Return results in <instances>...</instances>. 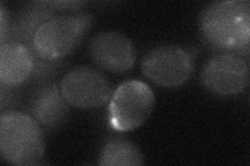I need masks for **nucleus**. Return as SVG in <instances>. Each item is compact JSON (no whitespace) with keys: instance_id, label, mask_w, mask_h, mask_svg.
Masks as SVG:
<instances>
[{"instance_id":"1","label":"nucleus","mask_w":250,"mask_h":166,"mask_svg":"<svg viewBox=\"0 0 250 166\" xmlns=\"http://www.w3.org/2000/svg\"><path fill=\"white\" fill-rule=\"evenodd\" d=\"M199 31L212 48L222 53L248 55L250 43V3L228 0L208 3L199 15Z\"/></svg>"},{"instance_id":"2","label":"nucleus","mask_w":250,"mask_h":166,"mask_svg":"<svg viewBox=\"0 0 250 166\" xmlns=\"http://www.w3.org/2000/svg\"><path fill=\"white\" fill-rule=\"evenodd\" d=\"M0 154L13 165H37L45 154V138L41 125L20 111H3L0 116Z\"/></svg>"},{"instance_id":"3","label":"nucleus","mask_w":250,"mask_h":166,"mask_svg":"<svg viewBox=\"0 0 250 166\" xmlns=\"http://www.w3.org/2000/svg\"><path fill=\"white\" fill-rule=\"evenodd\" d=\"M93 22V15L87 12L58 16L38 30L34 50L45 59H64L82 44L92 28Z\"/></svg>"},{"instance_id":"4","label":"nucleus","mask_w":250,"mask_h":166,"mask_svg":"<svg viewBox=\"0 0 250 166\" xmlns=\"http://www.w3.org/2000/svg\"><path fill=\"white\" fill-rule=\"evenodd\" d=\"M154 105L155 97L149 85L140 80L125 81L109 100V125L118 132L135 130L149 118Z\"/></svg>"},{"instance_id":"5","label":"nucleus","mask_w":250,"mask_h":166,"mask_svg":"<svg viewBox=\"0 0 250 166\" xmlns=\"http://www.w3.org/2000/svg\"><path fill=\"white\" fill-rule=\"evenodd\" d=\"M195 54L176 45L154 47L142 58L141 69L149 80L163 88L174 89L185 84L194 72Z\"/></svg>"},{"instance_id":"6","label":"nucleus","mask_w":250,"mask_h":166,"mask_svg":"<svg viewBox=\"0 0 250 166\" xmlns=\"http://www.w3.org/2000/svg\"><path fill=\"white\" fill-rule=\"evenodd\" d=\"M60 89L70 106L83 110L103 107L114 92L106 76L88 66L70 70L62 77Z\"/></svg>"},{"instance_id":"7","label":"nucleus","mask_w":250,"mask_h":166,"mask_svg":"<svg viewBox=\"0 0 250 166\" xmlns=\"http://www.w3.org/2000/svg\"><path fill=\"white\" fill-rule=\"evenodd\" d=\"M250 80L248 61L234 53H220L209 58L201 72L205 88L218 96L230 97L245 92Z\"/></svg>"},{"instance_id":"8","label":"nucleus","mask_w":250,"mask_h":166,"mask_svg":"<svg viewBox=\"0 0 250 166\" xmlns=\"http://www.w3.org/2000/svg\"><path fill=\"white\" fill-rule=\"evenodd\" d=\"M88 52L94 65L113 74H121L134 68L137 49L131 39L119 31H101L89 42Z\"/></svg>"},{"instance_id":"9","label":"nucleus","mask_w":250,"mask_h":166,"mask_svg":"<svg viewBox=\"0 0 250 166\" xmlns=\"http://www.w3.org/2000/svg\"><path fill=\"white\" fill-rule=\"evenodd\" d=\"M70 107L60 86L54 82H47L34 92L29 103V113L41 127L53 130L66 122Z\"/></svg>"},{"instance_id":"10","label":"nucleus","mask_w":250,"mask_h":166,"mask_svg":"<svg viewBox=\"0 0 250 166\" xmlns=\"http://www.w3.org/2000/svg\"><path fill=\"white\" fill-rule=\"evenodd\" d=\"M35 67V50L17 42L0 44V82L17 89L31 78Z\"/></svg>"},{"instance_id":"11","label":"nucleus","mask_w":250,"mask_h":166,"mask_svg":"<svg viewBox=\"0 0 250 166\" xmlns=\"http://www.w3.org/2000/svg\"><path fill=\"white\" fill-rule=\"evenodd\" d=\"M59 13L47 6L42 1L31 3L29 6L12 19L11 25L5 36L0 39V44L17 42L34 50L35 37L40 27L46 22L58 17Z\"/></svg>"},{"instance_id":"12","label":"nucleus","mask_w":250,"mask_h":166,"mask_svg":"<svg viewBox=\"0 0 250 166\" xmlns=\"http://www.w3.org/2000/svg\"><path fill=\"white\" fill-rule=\"evenodd\" d=\"M145 158L134 142L122 137L109 139L98 156L100 166L143 165Z\"/></svg>"},{"instance_id":"13","label":"nucleus","mask_w":250,"mask_h":166,"mask_svg":"<svg viewBox=\"0 0 250 166\" xmlns=\"http://www.w3.org/2000/svg\"><path fill=\"white\" fill-rule=\"evenodd\" d=\"M47 6L51 7L52 10L60 13H77L82 7H83L87 2L83 1H42Z\"/></svg>"}]
</instances>
